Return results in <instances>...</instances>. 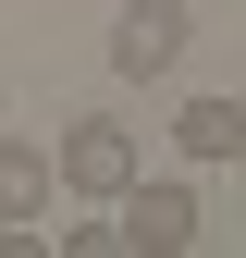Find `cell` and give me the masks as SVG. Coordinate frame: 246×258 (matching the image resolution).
Masks as SVG:
<instances>
[{
	"instance_id": "277c9868",
	"label": "cell",
	"mask_w": 246,
	"mask_h": 258,
	"mask_svg": "<svg viewBox=\"0 0 246 258\" xmlns=\"http://www.w3.org/2000/svg\"><path fill=\"white\" fill-rule=\"evenodd\" d=\"M49 184H61V160H49L37 136H0V221H37Z\"/></svg>"
},
{
	"instance_id": "5b68a950",
	"label": "cell",
	"mask_w": 246,
	"mask_h": 258,
	"mask_svg": "<svg viewBox=\"0 0 246 258\" xmlns=\"http://www.w3.org/2000/svg\"><path fill=\"white\" fill-rule=\"evenodd\" d=\"M172 148L184 160H246V99H184L172 111Z\"/></svg>"
},
{
	"instance_id": "6da1fadb",
	"label": "cell",
	"mask_w": 246,
	"mask_h": 258,
	"mask_svg": "<svg viewBox=\"0 0 246 258\" xmlns=\"http://www.w3.org/2000/svg\"><path fill=\"white\" fill-rule=\"evenodd\" d=\"M49 160H61V184H74V197H99V209H111V197H123L136 172H148V148H136V123H111V111H74Z\"/></svg>"
},
{
	"instance_id": "3957f363",
	"label": "cell",
	"mask_w": 246,
	"mask_h": 258,
	"mask_svg": "<svg viewBox=\"0 0 246 258\" xmlns=\"http://www.w3.org/2000/svg\"><path fill=\"white\" fill-rule=\"evenodd\" d=\"M184 37H197L184 0H123V25H111V74H172Z\"/></svg>"
},
{
	"instance_id": "7a4b0ae2",
	"label": "cell",
	"mask_w": 246,
	"mask_h": 258,
	"mask_svg": "<svg viewBox=\"0 0 246 258\" xmlns=\"http://www.w3.org/2000/svg\"><path fill=\"white\" fill-rule=\"evenodd\" d=\"M111 221H123V258H184V246H197V184H123V197H111Z\"/></svg>"
}]
</instances>
